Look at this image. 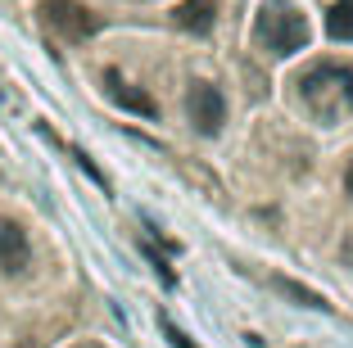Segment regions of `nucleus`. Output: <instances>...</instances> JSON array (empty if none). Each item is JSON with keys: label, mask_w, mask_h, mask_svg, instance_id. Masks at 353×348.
Instances as JSON below:
<instances>
[{"label": "nucleus", "mask_w": 353, "mask_h": 348, "mask_svg": "<svg viewBox=\"0 0 353 348\" xmlns=\"http://www.w3.org/2000/svg\"><path fill=\"white\" fill-rule=\"evenodd\" d=\"M159 330H163V335H168V344H172V348H195V344H190V339L181 335V330H176V326H172V321H168V317H159Z\"/></svg>", "instance_id": "nucleus-10"}, {"label": "nucleus", "mask_w": 353, "mask_h": 348, "mask_svg": "<svg viewBox=\"0 0 353 348\" xmlns=\"http://www.w3.org/2000/svg\"><path fill=\"white\" fill-rule=\"evenodd\" d=\"M299 95L322 123H335L353 113V63L344 59H322L299 77Z\"/></svg>", "instance_id": "nucleus-1"}, {"label": "nucleus", "mask_w": 353, "mask_h": 348, "mask_svg": "<svg viewBox=\"0 0 353 348\" xmlns=\"http://www.w3.org/2000/svg\"><path fill=\"white\" fill-rule=\"evenodd\" d=\"M272 289H276V294H285V298H294L299 307H312V312H331V303H326V294H317V289L299 285L294 276H272Z\"/></svg>", "instance_id": "nucleus-8"}, {"label": "nucleus", "mask_w": 353, "mask_h": 348, "mask_svg": "<svg viewBox=\"0 0 353 348\" xmlns=\"http://www.w3.org/2000/svg\"><path fill=\"white\" fill-rule=\"evenodd\" d=\"M41 19L68 41H86V37L100 32V19L86 10L82 0H41Z\"/></svg>", "instance_id": "nucleus-3"}, {"label": "nucleus", "mask_w": 353, "mask_h": 348, "mask_svg": "<svg viewBox=\"0 0 353 348\" xmlns=\"http://www.w3.org/2000/svg\"><path fill=\"white\" fill-rule=\"evenodd\" d=\"M19 348H32V344H19Z\"/></svg>", "instance_id": "nucleus-14"}, {"label": "nucleus", "mask_w": 353, "mask_h": 348, "mask_svg": "<svg viewBox=\"0 0 353 348\" xmlns=\"http://www.w3.org/2000/svg\"><path fill=\"white\" fill-rule=\"evenodd\" d=\"M32 263V245L23 236V226L10 222V217H0V272L5 276H23Z\"/></svg>", "instance_id": "nucleus-5"}, {"label": "nucleus", "mask_w": 353, "mask_h": 348, "mask_svg": "<svg viewBox=\"0 0 353 348\" xmlns=\"http://www.w3.org/2000/svg\"><path fill=\"white\" fill-rule=\"evenodd\" d=\"M104 86H109V95H114V100L123 104V109L141 113V118H154V113H159V104L150 100L145 91H136L132 82H123V77H118V72H104Z\"/></svg>", "instance_id": "nucleus-7"}, {"label": "nucleus", "mask_w": 353, "mask_h": 348, "mask_svg": "<svg viewBox=\"0 0 353 348\" xmlns=\"http://www.w3.org/2000/svg\"><path fill=\"white\" fill-rule=\"evenodd\" d=\"M213 19H218V0H181L172 10V23L181 32H195V37H204L213 28Z\"/></svg>", "instance_id": "nucleus-6"}, {"label": "nucleus", "mask_w": 353, "mask_h": 348, "mask_svg": "<svg viewBox=\"0 0 353 348\" xmlns=\"http://www.w3.org/2000/svg\"><path fill=\"white\" fill-rule=\"evenodd\" d=\"M344 190H349V199H353V158H349V167H344Z\"/></svg>", "instance_id": "nucleus-11"}, {"label": "nucleus", "mask_w": 353, "mask_h": 348, "mask_svg": "<svg viewBox=\"0 0 353 348\" xmlns=\"http://www.w3.org/2000/svg\"><path fill=\"white\" fill-rule=\"evenodd\" d=\"M186 118L195 123L199 136H218L222 123H227V100L213 82H190L186 91Z\"/></svg>", "instance_id": "nucleus-4"}, {"label": "nucleus", "mask_w": 353, "mask_h": 348, "mask_svg": "<svg viewBox=\"0 0 353 348\" xmlns=\"http://www.w3.org/2000/svg\"><path fill=\"white\" fill-rule=\"evenodd\" d=\"M326 37L331 41H353V0H335L326 14Z\"/></svg>", "instance_id": "nucleus-9"}, {"label": "nucleus", "mask_w": 353, "mask_h": 348, "mask_svg": "<svg viewBox=\"0 0 353 348\" xmlns=\"http://www.w3.org/2000/svg\"><path fill=\"white\" fill-rule=\"evenodd\" d=\"M344 254H349V258H353V240H344Z\"/></svg>", "instance_id": "nucleus-12"}, {"label": "nucleus", "mask_w": 353, "mask_h": 348, "mask_svg": "<svg viewBox=\"0 0 353 348\" xmlns=\"http://www.w3.org/2000/svg\"><path fill=\"white\" fill-rule=\"evenodd\" d=\"M254 37H259V45L272 50V54H294V50L308 45L312 28L290 0H263L259 19H254Z\"/></svg>", "instance_id": "nucleus-2"}, {"label": "nucleus", "mask_w": 353, "mask_h": 348, "mask_svg": "<svg viewBox=\"0 0 353 348\" xmlns=\"http://www.w3.org/2000/svg\"><path fill=\"white\" fill-rule=\"evenodd\" d=\"M77 348H95V344H77Z\"/></svg>", "instance_id": "nucleus-13"}]
</instances>
